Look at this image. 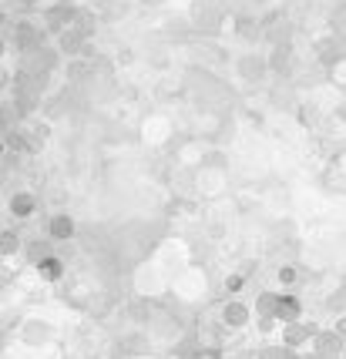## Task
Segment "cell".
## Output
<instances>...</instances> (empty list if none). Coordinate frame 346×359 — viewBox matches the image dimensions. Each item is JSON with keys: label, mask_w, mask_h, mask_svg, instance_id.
<instances>
[{"label": "cell", "mask_w": 346, "mask_h": 359, "mask_svg": "<svg viewBox=\"0 0 346 359\" xmlns=\"http://www.w3.org/2000/svg\"><path fill=\"white\" fill-rule=\"evenodd\" d=\"M11 212H14L17 219H31V212H34V198H31V195H17L14 202H11Z\"/></svg>", "instance_id": "cell-4"}, {"label": "cell", "mask_w": 346, "mask_h": 359, "mask_svg": "<svg viewBox=\"0 0 346 359\" xmlns=\"http://www.w3.org/2000/svg\"><path fill=\"white\" fill-rule=\"evenodd\" d=\"M20 249V235L17 232H0V255H11Z\"/></svg>", "instance_id": "cell-6"}, {"label": "cell", "mask_w": 346, "mask_h": 359, "mask_svg": "<svg viewBox=\"0 0 346 359\" xmlns=\"http://www.w3.org/2000/svg\"><path fill=\"white\" fill-rule=\"evenodd\" d=\"M319 353L323 356H340V346H343V339L340 336H319Z\"/></svg>", "instance_id": "cell-5"}, {"label": "cell", "mask_w": 346, "mask_h": 359, "mask_svg": "<svg viewBox=\"0 0 346 359\" xmlns=\"http://www.w3.org/2000/svg\"><path fill=\"white\" fill-rule=\"evenodd\" d=\"M37 269H41V276H44L48 282H58L64 276V262H61V259H54V255L41 259V266H37Z\"/></svg>", "instance_id": "cell-2"}, {"label": "cell", "mask_w": 346, "mask_h": 359, "mask_svg": "<svg viewBox=\"0 0 346 359\" xmlns=\"http://www.w3.org/2000/svg\"><path fill=\"white\" fill-rule=\"evenodd\" d=\"M246 319H249V309H246V306H239V302H229V306H225V323H229V326H246Z\"/></svg>", "instance_id": "cell-3"}, {"label": "cell", "mask_w": 346, "mask_h": 359, "mask_svg": "<svg viewBox=\"0 0 346 359\" xmlns=\"http://www.w3.org/2000/svg\"><path fill=\"white\" fill-rule=\"evenodd\" d=\"M279 279H283V282H293V279H296V272H293V269H283V272H279Z\"/></svg>", "instance_id": "cell-7"}, {"label": "cell", "mask_w": 346, "mask_h": 359, "mask_svg": "<svg viewBox=\"0 0 346 359\" xmlns=\"http://www.w3.org/2000/svg\"><path fill=\"white\" fill-rule=\"evenodd\" d=\"M51 235L61 238V242H67V238L74 235V222L67 219V215H54V219H51Z\"/></svg>", "instance_id": "cell-1"}]
</instances>
